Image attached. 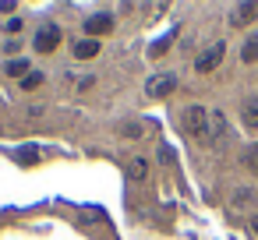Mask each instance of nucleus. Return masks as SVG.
<instances>
[{"mask_svg":"<svg viewBox=\"0 0 258 240\" xmlns=\"http://www.w3.org/2000/svg\"><path fill=\"white\" fill-rule=\"evenodd\" d=\"M209 117H212V113H209L205 106H198V103H195V106H187V110L180 113V124H184V131H187L191 138L209 141V138H212V134H209Z\"/></svg>","mask_w":258,"mask_h":240,"instance_id":"1","label":"nucleus"},{"mask_svg":"<svg viewBox=\"0 0 258 240\" xmlns=\"http://www.w3.org/2000/svg\"><path fill=\"white\" fill-rule=\"evenodd\" d=\"M177 89V74H152L149 82H145V96L149 99H163V96H170Z\"/></svg>","mask_w":258,"mask_h":240,"instance_id":"2","label":"nucleus"},{"mask_svg":"<svg viewBox=\"0 0 258 240\" xmlns=\"http://www.w3.org/2000/svg\"><path fill=\"white\" fill-rule=\"evenodd\" d=\"M57 43H60V29H57V25H43V29L36 32V39H32V46H36L39 53H53Z\"/></svg>","mask_w":258,"mask_h":240,"instance_id":"3","label":"nucleus"},{"mask_svg":"<svg viewBox=\"0 0 258 240\" xmlns=\"http://www.w3.org/2000/svg\"><path fill=\"white\" fill-rule=\"evenodd\" d=\"M223 53H226V46H223V43H212V46L195 60V71H202V74H205V71H216V67L223 64Z\"/></svg>","mask_w":258,"mask_h":240,"instance_id":"4","label":"nucleus"},{"mask_svg":"<svg viewBox=\"0 0 258 240\" xmlns=\"http://www.w3.org/2000/svg\"><path fill=\"white\" fill-rule=\"evenodd\" d=\"M113 29V18L110 15H92L89 22H85V32L89 36H99V32H110Z\"/></svg>","mask_w":258,"mask_h":240,"instance_id":"5","label":"nucleus"},{"mask_svg":"<svg viewBox=\"0 0 258 240\" xmlns=\"http://www.w3.org/2000/svg\"><path fill=\"white\" fill-rule=\"evenodd\" d=\"M96 53H99V43H96V39H78V43H75V57H78V60H89V57H96Z\"/></svg>","mask_w":258,"mask_h":240,"instance_id":"6","label":"nucleus"},{"mask_svg":"<svg viewBox=\"0 0 258 240\" xmlns=\"http://www.w3.org/2000/svg\"><path fill=\"white\" fill-rule=\"evenodd\" d=\"M240 120H244V127H247V131H258V99H247V106H244Z\"/></svg>","mask_w":258,"mask_h":240,"instance_id":"7","label":"nucleus"},{"mask_svg":"<svg viewBox=\"0 0 258 240\" xmlns=\"http://www.w3.org/2000/svg\"><path fill=\"white\" fill-rule=\"evenodd\" d=\"M254 15H258V4H240V8L233 11V18H230V22H233V25H247Z\"/></svg>","mask_w":258,"mask_h":240,"instance_id":"8","label":"nucleus"},{"mask_svg":"<svg viewBox=\"0 0 258 240\" xmlns=\"http://www.w3.org/2000/svg\"><path fill=\"white\" fill-rule=\"evenodd\" d=\"M240 60H244V64H254V60H258V32L244 39V50H240Z\"/></svg>","mask_w":258,"mask_h":240,"instance_id":"9","label":"nucleus"},{"mask_svg":"<svg viewBox=\"0 0 258 240\" xmlns=\"http://www.w3.org/2000/svg\"><path fill=\"white\" fill-rule=\"evenodd\" d=\"M4 71H8V74H15V78H18V74H29V60H11Z\"/></svg>","mask_w":258,"mask_h":240,"instance_id":"10","label":"nucleus"},{"mask_svg":"<svg viewBox=\"0 0 258 240\" xmlns=\"http://www.w3.org/2000/svg\"><path fill=\"white\" fill-rule=\"evenodd\" d=\"M127 173H131V177H138V180H142V177H145V173H149V166H145V159H131V166H127Z\"/></svg>","mask_w":258,"mask_h":240,"instance_id":"11","label":"nucleus"},{"mask_svg":"<svg viewBox=\"0 0 258 240\" xmlns=\"http://www.w3.org/2000/svg\"><path fill=\"white\" fill-rule=\"evenodd\" d=\"M39 82H43V74H39V71H29V78H25V89H36Z\"/></svg>","mask_w":258,"mask_h":240,"instance_id":"12","label":"nucleus"},{"mask_svg":"<svg viewBox=\"0 0 258 240\" xmlns=\"http://www.w3.org/2000/svg\"><path fill=\"white\" fill-rule=\"evenodd\" d=\"M244 163H247V166H251V170H254V173H258V148H251V152H247V155H244Z\"/></svg>","mask_w":258,"mask_h":240,"instance_id":"13","label":"nucleus"},{"mask_svg":"<svg viewBox=\"0 0 258 240\" xmlns=\"http://www.w3.org/2000/svg\"><path fill=\"white\" fill-rule=\"evenodd\" d=\"M18 159H22V163H36V148H22Z\"/></svg>","mask_w":258,"mask_h":240,"instance_id":"14","label":"nucleus"},{"mask_svg":"<svg viewBox=\"0 0 258 240\" xmlns=\"http://www.w3.org/2000/svg\"><path fill=\"white\" fill-rule=\"evenodd\" d=\"M251 229H254V233H258V215H251Z\"/></svg>","mask_w":258,"mask_h":240,"instance_id":"15","label":"nucleus"}]
</instances>
